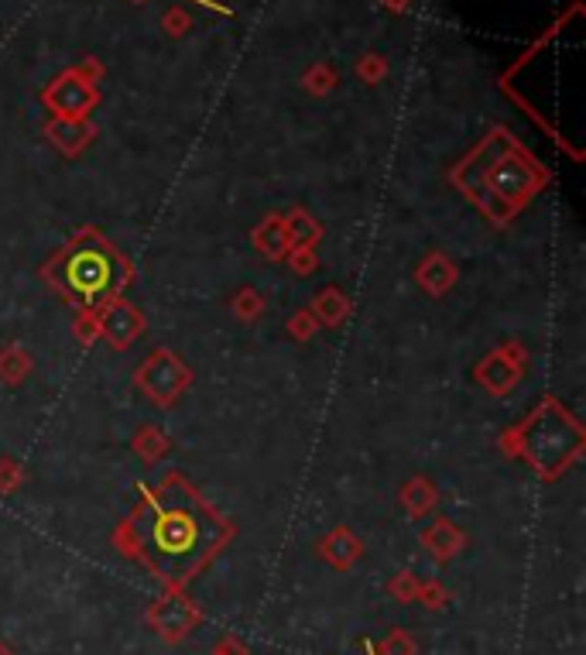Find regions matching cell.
<instances>
[{
	"label": "cell",
	"instance_id": "6da1fadb",
	"mask_svg": "<svg viewBox=\"0 0 586 655\" xmlns=\"http://www.w3.org/2000/svg\"><path fill=\"white\" fill-rule=\"evenodd\" d=\"M223 539V522L182 481L168 477L162 491H144V508L134 518V542L151 570L165 580H189Z\"/></svg>",
	"mask_w": 586,
	"mask_h": 655
},
{
	"label": "cell",
	"instance_id": "3957f363",
	"mask_svg": "<svg viewBox=\"0 0 586 655\" xmlns=\"http://www.w3.org/2000/svg\"><path fill=\"white\" fill-rule=\"evenodd\" d=\"M566 426H573V422L566 419L563 409H545L542 419L535 426H528V457L539 467H559L576 450L573 443H556V436H563ZM573 433H580V429H573Z\"/></svg>",
	"mask_w": 586,
	"mask_h": 655
},
{
	"label": "cell",
	"instance_id": "7a4b0ae2",
	"mask_svg": "<svg viewBox=\"0 0 586 655\" xmlns=\"http://www.w3.org/2000/svg\"><path fill=\"white\" fill-rule=\"evenodd\" d=\"M66 285L83 306H100L103 299L117 292L120 275H117V258L107 247H79L66 261Z\"/></svg>",
	"mask_w": 586,
	"mask_h": 655
}]
</instances>
